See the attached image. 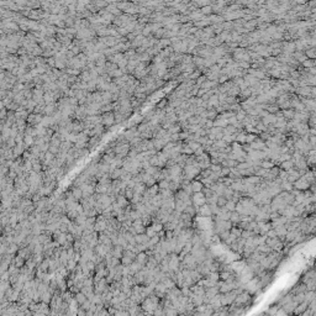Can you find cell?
I'll list each match as a JSON object with an SVG mask.
<instances>
[{
	"label": "cell",
	"instance_id": "cell-1",
	"mask_svg": "<svg viewBox=\"0 0 316 316\" xmlns=\"http://www.w3.org/2000/svg\"><path fill=\"white\" fill-rule=\"evenodd\" d=\"M293 188H294L295 190H299V191H306V190H309L310 184L307 183L305 179H303V178H299L298 180L293 183Z\"/></svg>",
	"mask_w": 316,
	"mask_h": 316
},
{
	"label": "cell",
	"instance_id": "cell-2",
	"mask_svg": "<svg viewBox=\"0 0 316 316\" xmlns=\"http://www.w3.org/2000/svg\"><path fill=\"white\" fill-rule=\"evenodd\" d=\"M287 173H288V180L287 182H289V183H294V182H296L300 178V176H299V173H298V170H296L295 168H291V169H289V170H287Z\"/></svg>",
	"mask_w": 316,
	"mask_h": 316
},
{
	"label": "cell",
	"instance_id": "cell-3",
	"mask_svg": "<svg viewBox=\"0 0 316 316\" xmlns=\"http://www.w3.org/2000/svg\"><path fill=\"white\" fill-rule=\"evenodd\" d=\"M196 214H199L200 216H203V217H207V216H211V215H213L207 204H204L203 206H200L199 209L196 210Z\"/></svg>",
	"mask_w": 316,
	"mask_h": 316
},
{
	"label": "cell",
	"instance_id": "cell-4",
	"mask_svg": "<svg viewBox=\"0 0 316 316\" xmlns=\"http://www.w3.org/2000/svg\"><path fill=\"white\" fill-rule=\"evenodd\" d=\"M152 143H153V148H154V150L157 151V152L162 151L163 147L166 146L164 141H163L162 138H152Z\"/></svg>",
	"mask_w": 316,
	"mask_h": 316
},
{
	"label": "cell",
	"instance_id": "cell-5",
	"mask_svg": "<svg viewBox=\"0 0 316 316\" xmlns=\"http://www.w3.org/2000/svg\"><path fill=\"white\" fill-rule=\"evenodd\" d=\"M291 56H293V58H294L296 62L300 63V64H301L303 62H305L306 59H307L306 56H305V53H304V52H300V51H295Z\"/></svg>",
	"mask_w": 316,
	"mask_h": 316
},
{
	"label": "cell",
	"instance_id": "cell-6",
	"mask_svg": "<svg viewBox=\"0 0 316 316\" xmlns=\"http://www.w3.org/2000/svg\"><path fill=\"white\" fill-rule=\"evenodd\" d=\"M279 169H282V170H285V172H287V170H289V169H291V168H294V163H293V161L291 159H289V161H285V162H282L279 166Z\"/></svg>",
	"mask_w": 316,
	"mask_h": 316
},
{
	"label": "cell",
	"instance_id": "cell-7",
	"mask_svg": "<svg viewBox=\"0 0 316 316\" xmlns=\"http://www.w3.org/2000/svg\"><path fill=\"white\" fill-rule=\"evenodd\" d=\"M282 114H283V117L287 121H290L294 119V115H295V111L293 109H288V110H282Z\"/></svg>",
	"mask_w": 316,
	"mask_h": 316
},
{
	"label": "cell",
	"instance_id": "cell-8",
	"mask_svg": "<svg viewBox=\"0 0 316 316\" xmlns=\"http://www.w3.org/2000/svg\"><path fill=\"white\" fill-rule=\"evenodd\" d=\"M203 188H204V185L200 183L199 180L191 182V190H193V194H194V193H200V191L203 190Z\"/></svg>",
	"mask_w": 316,
	"mask_h": 316
},
{
	"label": "cell",
	"instance_id": "cell-9",
	"mask_svg": "<svg viewBox=\"0 0 316 316\" xmlns=\"http://www.w3.org/2000/svg\"><path fill=\"white\" fill-rule=\"evenodd\" d=\"M227 125H229V122H227V120H225V119H215L214 120V127L225 129Z\"/></svg>",
	"mask_w": 316,
	"mask_h": 316
},
{
	"label": "cell",
	"instance_id": "cell-10",
	"mask_svg": "<svg viewBox=\"0 0 316 316\" xmlns=\"http://www.w3.org/2000/svg\"><path fill=\"white\" fill-rule=\"evenodd\" d=\"M167 132H168L169 135H174V133H179V132H182V129H180L179 124H173V125H170L169 127L167 129Z\"/></svg>",
	"mask_w": 316,
	"mask_h": 316
},
{
	"label": "cell",
	"instance_id": "cell-11",
	"mask_svg": "<svg viewBox=\"0 0 316 316\" xmlns=\"http://www.w3.org/2000/svg\"><path fill=\"white\" fill-rule=\"evenodd\" d=\"M226 94H227V96H233V98H237L238 94H240V88L236 87V85H232L231 89H230Z\"/></svg>",
	"mask_w": 316,
	"mask_h": 316
},
{
	"label": "cell",
	"instance_id": "cell-12",
	"mask_svg": "<svg viewBox=\"0 0 316 316\" xmlns=\"http://www.w3.org/2000/svg\"><path fill=\"white\" fill-rule=\"evenodd\" d=\"M103 122L105 125H111L115 122V119H114V115L113 114H105L103 116Z\"/></svg>",
	"mask_w": 316,
	"mask_h": 316
},
{
	"label": "cell",
	"instance_id": "cell-13",
	"mask_svg": "<svg viewBox=\"0 0 316 316\" xmlns=\"http://www.w3.org/2000/svg\"><path fill=\"white\" fill-rule=\"evenodd\" d=\"M279 187H280V189H282V191H288V193H290V191L293 190V184L289 183V182H282Z\"/></svg>",
	"mask_w": 316,
	"mask_h": 316
},
{
	"label": "cell",
	"instance_id": "cell-14",
	"mask_svg": "<svg viewBox=\"0 0 316 316\" xmlns=\"http://www.w3.org/2000/svg\"><path fill=\"white\" fill-rule=\"evenodd\" d=\"M222 135H236V129H235V126L227 125L225 129H222Z\"/></svg>",
	"mask_w": 316,
	"mask_h": 316
},
{
	"label": "cell",
	"instance_id": "cell-15",
	"mask_svg": "<svg viewBox=\"0 0 316 316\" xmlns=\"http://www.w3.org/2000/svg\"><path fill=\"white\" fill-rule=\"evenodd\" d=\"M246 136H247L246 132H241V133H238V135H236L235 142H237L238 144H244L246 143Z\"/></svg>",
	"mask_w": 316,
	"mask_h": 316
},
{
	"label": "cell",
	"instance_id": "cell-16",
	"mask_svg": "<svg viewBox=\"0 0 316 316\" xmlns=\"http://www.w3.org/2000/svg\"><path fill=\"white\" fill-rule=\"evenodd\" d=\"M136 241L138 243H142V244H144V243H148V241H150V237H148L146 233H141V235H138L136 237Z\"/></svg>",
	"mask_w": 316,
	"mask_h": 316
},
{
	"label": "cell",
	"instance_id": "cell-17",
	"mask_svg": "<svg viewBox=\"0 0 316 316\" xmlns=\"http://www.w3.org/2000/svg\"><path fill=\"white\" fill-rule=\"evenodd\" d=\"M316 50H315V47H311V48H309V50H306L305 52H304V53H305V56H306V58L307 59H315V57H316Z\"/></svg>",
	"mask_w": 316,
	"mask_h": 316
},
{
	"label": "cell",
	"instance_id": "cell-18",
	"mask_svg": "<svg viewBox=\"0 0 316 316\" xmlns=\"http://www.w3.org/2000/svg\"><path fill=\"white\" fill-rule=\"evenodd\" d=\"M193 63V56L190 54H183L180 61V64H191Z\"/></svg>",
	"mask_w": 316,
	"mask_h": 316
},
{
	"label": "cell",
	"instance_id": "cell-19",
	"mask_svg": "<svg viewBox=\"0 0 316 316\" xmlns=\"http://www.w3.org/2000/svg\"><path fill=\"white\" fill-rule=\"evenodd\" d=\"M301 67L305 69H309V68H314L315 67V59H306L305 62L301 63Z\"/></svg>",
	"mask_w": 316,
	"mask_h": 316
},
{
	"label": "cell",
	"instance_id": "cell-20",
	"mask_svg": "<svg viewBox=\"0 0 316 316\" xmlns=\"http://www.w3.org/2000/svg\"><path fill=\"white\" fill-rule=\"evenodd\" d=\"M167 105H168V100H167L166 98H163V99H161V101H158L157 106H156L154 109H158V110H164L166 107H167Z\"/></svg>",
	"mask_w": 316,
	"mask_h": 316
},
{
	"label": "cell",
	"instance_id": "cell-21",
	"mask_svg": "<svg viewBox=\"0 0 316 316\" xmlns=\"http://www.w3.org/2000/svg\"><path fill=\"white\" fill-rule=\"evenodd\" d=\"M222 140H224L227 144H231V143L235 142L236 135H224V136H222Z\"/></svg>",
	"mask_w": 316,
	"mask_h": 316
},
{
	"label": "cell",
	"instance_id": "cell-22",
	"mask_svg": "<svg viewBox=\"0 0 316 316\" xmlns=\"http://www.w3.org/2000/svg\"><path fill=\"white\" fill-rule=\"evenodd\" d=\"M206 111V119L207 120H215V119L217 117V114H216V111H215L214 109H211V110H205Z\"/></svg>",
	"mask_w": 316,
	"mask_h": 316
},
{
	"label": "cell",
	"instance_id": "cell-23",
	"mask_svg": "<svg viewBox=\"0 0 316 316\" xmlns=\"http://www.w3.org/2000/svg\"><path fill=\"white\" fill-rule=\"evenodd\" d=\"M189 146V148H190V150L193 151V153H194V152L198 150V148H200L201 146H200V144L198 143V142H195V141H189V142H185Z\"/></svg>",
	"mask_w": 316,
	"mask_h": 316
},
{
	"label": "cell",
	"instance_id": "cell-24",
	"mask_svg": "<svg viewBox=\"0 0 316 316\" xmlns=\"http://www.w3.org/2000/svg\"><path fill=\"white\" fill-rule=\"evenodd\" d=\"M200 120H201V117L198 116V115H194V116L188 119V122H189V125H199Z\"/></svg>",
	"mask_w": 316,
	"mask_h": 316
},
{
	"label": "cell",
	"instance_id": "cell-25",
	"mask_svg": "<svg viewBox=\"0 0 316 316\" xmlns=\"http://www.w3.org/2000/svg\"><path fill=\"white\" fill-rule=\"evenodd\" d=\"M267 111H268V114L276 115L278 111H279V106H278L277 104H274V105H268L267 106Z\"/></svg>",
	"mask_w": 316,
	"mask_h": 316
},
{
	"label": "cell",
	"instance_id": "cell-26",
	"mask_svg": "<svg viewBox=\"0 0 316 316\" xmlns=\"http://www.w3.org/2000/svg\"><path fill=\"white\" fill-rule=\"evenodd\" d=\"M182 154L191 156V154H194V153H193V151L189 148V146H188L187 143H183V146H182Z\"/></svg>",
	"mask_w": 316,
	"mask_h": 316
},
{
	"label": "cell",
	"instance_id": "cell-27",
	"mask_svg": "<svg viewBox=\"0 0 316 316\" xmlns=\"http://www.w3.org/2000/svg\"><path fill=\"white\" fill-rule=\"evenodd\" d=\"M225 207L227 209V211L232 213V211H235V209H236V203L232 201V200H227V203H226Z\"/></svg>",
	"mask_w": 316,
	"mask_h": 316
},
{
	"label": "cell",
	"instance_id": "cell-28",
	"mask_svg": "<svg viewBox=\"0 0 316 316\" xmlns=\"http://www.w3.org/2000/svg\"><path fill=\"white\" fill-rule=\"evenodd\" d=\"M200 13H201L204 16H210V15H213V10H211V5L209 6H205L203 7V9H200Z\"/></svg>",
	"mask_w": 316,
	"mask_h": 316
},
{
	"label": "cell",
	"instance_id": "cell-29",
	"mask_svg": "<svg viewBox=\"0 0 316 316\" xmlns=\"http://www.w3.org/2000/svg\"><path fill=\"white\" fill-rule=\"evenodd\" d=\"M169 182L168 180H159L158 182V190H164V189H168Z\"/></svg>",
	"mask_w": 316,
	"mask_h": 316
},
{
	"label": "cell",
	"instance_id": "cell-30",
	"mask_svg": "<svg viewBox=\"0 0 316 316\" xmlns=\"http://www.w3.org/2000/svg\"><path fill=\"white\" fill-rule=\"evenodd\" d=\"M246 115H247V114H246V111H244V110H242V109H241L240 111H237V113H236V115H235V116H236V119H237V121H238V122H241V121H242V120H243V119H244V117H246Z\"/></svg>",
	"mask_w": 316,
	"mask_h": 316
},
{
	"label": "cell",
	"instance_id": "cell-31",
	"mask_svg": "<svg viewBox=\"0 0 316 316\" xmlns=\"http://www.w3.org/2000/svg\"><path fill=\"white\" fill-rule=\"evenodd\" d=\"M227 203V199L224 198V196H217V200H216V205L219 207H224Z\"/></svg>",
	"mask_w": 316,
	"mask_h": 316
},
{
	"label": "cell",
	"instance_id": "cell-32",
	"mask_svg": "<svg viewBox=\"0 0 316 316\" xmlns=\"http://www.w3.org/2000/svg\"><path fill=\"white\" fill-rule=\"evenodd\" d=\"M230 174V168H227V167H221V170H220V173H219V177L220 178H225V177H227Z\"/></svg>",
	"mask_w": 316,
	"mask_h": 316
},
{
	"label": "cell",
	"instance_id": "cell-33",
	"mask_svg": "<svg viewBox=\"0 0 316 316\" xmlns=\"http://www.w3.org/2000/svg\"><path fill=\"white\" fill-rule=\"evenodd\" d=\"M274 164L270 161H262L261 162V168H264V169H270L273 168Z\"/></svg>",
	"mask_w": 316,
	"mask_h": 316
},
{
	"label": "cell",
	"instance_id": "cell-34",
	"mask_svg": "<svg viewBox=\"0 0 316 316\" xmlns=\"http://www.w3.org/2000/svg\"><path fill=\"white\" fill-rule=\"evenodd\" d=\"M148 163H150L151 167H158V158H157V154L150 157V159H148Z\"/></svg>",
	"mask_w": 316,
	"mask_h": 316
},
{
	"label": "cell",
	"instance_id": "cell-35",
	"mask_svg": "<svg viewBox=\"0 0 316 316\" xmlns=\"http://www.w3.org/2000/svg\"><path fill=\"white\" fill-rule=\"evenodd\" d=\"M290 158H291V156L289 154V153H283V154H280V156H279V158H278V163H279V164H280L282 162L289 161V159H290Z\"/></svg>",
	"mask_w": 316,
	"mask_h": 316
},
{
	"label": "cell",
	"instance_id": "cell-36",
	"mask_svg": "<svg viewBox=\"0 0 316 316\" xmlns=\"http://www.w3.org/2000/svg\"><path fill=\"white\" fill-rule=\"evenodd\" d=\"M278 178L282 180V182H287L288 180V173L285 172V170H279V173H278Z\"/></svg>",
	"mask_w": 316,
	"mask_h": 316
},
{
	"label": "cell",
	"instance_id": "cell-37",
	"mask_svg": "<svg viewBox=\"0 0 316 316\" xmlns=\"http://www.w3.org/2000/svg\"><path fill=\"white\" fill-rule=\"evenodd\" d=\"M236 67L240 69H248L250 68V63L247 62H236Z\"/></svg>",
	"mask_w": 316,
	"mask_h": 316
},
{
	"label": "cell",
	"instance_id": "cell-38",
	"mask_svg": "<svg viewBox=\"0 0 316 316\" xmlns=\"http://www.w3.org/2000/svg\"><path fill=\"white\" fill-rule=\"evenodd\" d=\"M164 84H166V81L163 80V79H161V78H154V85H156V88H157V89L162 88Z\"/></svg>",
	"mask_w": 316,
	"mask_h": 316
},
{
	"label": "cell",
	"instance_id": "cell-39",
	"mask_svg": "<svg viewBox=\"0 0 316 316\" xmlns=\"http://www.w3.org/2000/svg\"><path fill=\"white\" fill-rule=\"evenodd\" d=\"M258 137L263 141V142H266V141H269V140H270V137H272V136H270L269 133H267V132H261V133L258 135Z\"/></svg>",
	"mask_w": 316,
	"mask_h": 316
},
{
	"label": "cell",
	"instance_id": "cell-40",
	"mask_svg": "<svg viewBox=\"0 0 316 316\" xmlns=\"http://www.w3.org/2000/svg\"><path fill=\"white\" fill-rule=\"evenodd\" d=\"M209 169L211 170V172L213 173H220V170H221V166L220 164H210V167H209Z\"/></svg>",
	"mask_w": 316,
	"mask_h": 316
},
{
	"label": "cell",
	"instance_id": "cell-41",
	"mask_svg": "<svg viewBox=\"0 0 316 316\" xmlns=\"http://www.w3.org/2000/svg\"><path fill=\"white\" fill-rule=\"evenodd\" d=\"M147 259H148V257H147V254H146V253H140L138 258H137V261H138V262L141 263V264H144Z\"/></svg>",
	"mask_w": 316,
	"mask_h": 316
},
{
	"label": "cell",
	"instance_id": "cell-42",
	"mask_svg": "<svg viewBox=\"0 0 316 316\" xmlns=\"http://www.w3.org/2000/svg\"><path fill=\"white\" fill-rule=\"evenodd\" d=\"M247 168H250V166H248L246 162L238 163V164H237V167H236V169L238 170V172H241V170H244V169H247Z\"/></svg>",
	"mask_w": 316,
	"mask_h": 316
},
{
	"label": "cell",
	"instance_id": "cell-43",
	"mask_svg": "<svg viewBox=\"0 0 316 316\" xmlns=\"http://www.w3.org/2000/svg\"><path fill=\"white\" fill-rule=\"evenodd\" d=\"M219 236L221 237L222 241H226V240L229 238V236H230V231H222V232L219 233Z\"/></svg>",
	"mask_w": 316,
	"mask_h": 316
},
{
	"label": "cell",
	"instance_id": "cell-44",
	"mask_svg": "<svg viewBox=\"0 0 316 316\" xmlns=\"http://www.w3.org/2000/svg\"><path fill=\"white\" fill-rule=\"evenodd\" d=\"M205 80H206V77H205V76H200V77L198 78V79L195 80V84H196V85H199V87H200V85H201Z\"/></svg>",
	"mask_w": 316,
	"mask_h": 316
},
{
	"label": "cell",
	"instance_id": "cell-45",
	"mask_svg": "<svg viewBox=\"0 0 316 316\" xmlns=\"http://www.w3.org/2000/svg\"><path fill=\"white\" fill-rule=\"evenodd\" d=\"M204 127L205 129H213L214 127V121L213 120H206V122H205V126H204Z\"/></svg>",
	"mask_w": 316,
	"mask_h": 316
}]
</instances>
